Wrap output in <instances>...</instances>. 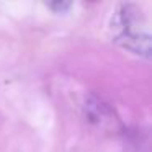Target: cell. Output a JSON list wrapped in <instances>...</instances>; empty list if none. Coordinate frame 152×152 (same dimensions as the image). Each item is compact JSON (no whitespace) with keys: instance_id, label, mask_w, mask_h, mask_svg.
I'll list each match as a JSON object with an SVG mask.
<instances>
[{"instance_id":"3","label":"cell","mask_w":152,"mask_h":152,"mask_svg":"<svg viewBox=\"0 0 152 152\" xmlns=\"http://www.w3.org/2000/svg\"><path fill=\"white\" fill-rule=\"evenodd\" d=\"M46 7L51 8L54 13H66L70 8V4L69 2H49V4H46Z\"/></svg>"},{"instance_id":"1","label":"cell","mask_w":152,"mask_h":152,"mask_svg":"<svg viewBox=\"0 0 152 152\" xmlns=\"http://www.w3.org/2000/svg\"><path fill=\"white\" fill-rule=\"evenodd\" d=\"M113 41L145 59L151 57V33L142 10L134 4H123L113 13L110 23Z\"/></svg>"},{"instance_id":"2","label":"cell","mask_w":152,"mask_h":152,"mask_svg":"<svg viewBox=\"0 0 152 152\" xmlns=\"http://www.w3.org/2000/svg\"><path fill=\"white\" fill-rule=\"evenodd\" d=\"M82 108H83L85 119L98 131L106 132V134H119V132H123L124 128H123L119 116L103 98L90 93L83 100Z\"/></svg>"}]
</instances>
